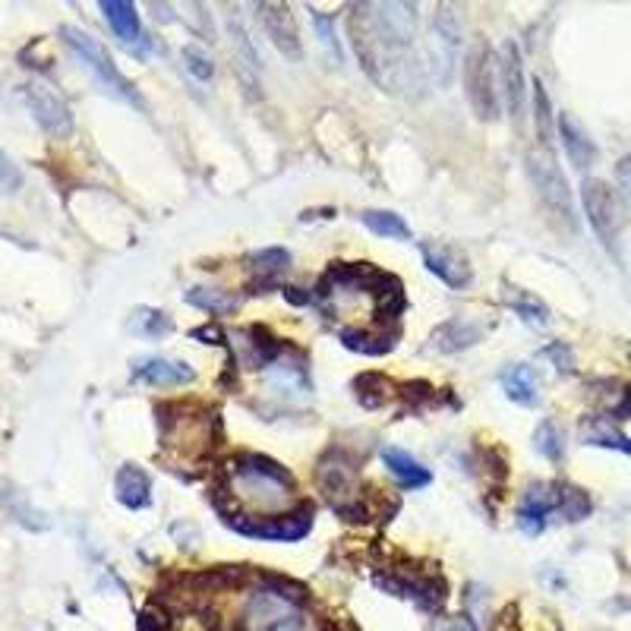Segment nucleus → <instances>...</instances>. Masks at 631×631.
Here are the masks:
<instances>
[{
	"label": "nucleus",
	"mask_w": 631,
	"mask_h": 631,
	"mask_svg": "<svg viewBox=\"0 0 631 631\" xmlns=\"http://www.w3.org/2000/svg\"><path fill=\"white\" fill-rule=\"evenodd\" d=\"M348 28L363 70L383 89L411 92L423 85L426 67L411 57L417 38L413 3H360L351 10Z\"/></svg>",
	"instance_id": "1"
},
{
	"label": "nucleus",
	"mask_w": 631,
	"mask_h": 631,
	"mask_svg": "<svg viewBox=\"0 0 631 631\" xmlns=\"http://www.w3.org/2000/svg\"><path fill=\"white\" fill-rule=\"evenodd\" d=\"M231 499L259 512L262 518H274L294 505V477L272 458L262 455H241L231 467Z\"/></svg>",
	"instance_id": "2"
},
{
	"label": "nucleus",
	"mask_w": 631,
	"mask_h": 631,
	"mask_svg": "<svg viewBox=\"0 0 631 631\" xmlns=\"http://www.w3.org/2000/svg\"><path fill=\"white\" fill-rule=\"evenodd\" d=\"M60 35H63V45H67V48L77 55V60L89 70V77L102 85L108 95L120 98V102H130V105H142V98H139V92L133 89V83L117 70V63L110 60V55L105 51V45H102L98 38H92L89 32L73 26H63L60 28Z\"/></svg>",
	"instance_id": "3"
},
{
	"label": "nucleus",
	"mask_w": 631,
	"mask_h": 631,
	"mask_svg": "<svg viewBox=\"0 0 631 631\" xmlns=\"http://www.w3.org/2000/svg\"><path fill=\"white\" fill-rule=\"evenodd\" d=\"M527 177H530L534 190L540 196V202L549 209V215L559 224H565L569 231H575L572 190H569V180H565L562 167L556 162V155L549 152V145H540V149L527 152Z\"/></svg>",
	"instance_id": "4"
},
{
	"label": "nucleus",
	"mask_w": 631,
	"mask_h": 631,
	"mask_svg": "<svg viewBox=\"0 0 631 631\" xmlns=\"http://www.w3.org/2000/svg\"><path fill=\"white\" fill-rule=\"evenodd\" d=\"M493 48L487 42H477L465 60V89L470 108L480 120L499 117V67Z\"/></svg>",
	"instance_id": "5"
},
{
	"label": "nucleus",
	"mask_w": 631,
	"mask_h": 631,
	"mask_svg": "<svg viewBox=\"0 0 631 631\" xmlns=\"http://www.w3.org/2000/svg\"><path fill=\"white\" fill-rule=\"evenodd\" d=\"M316 477H319L323 493L329 495L331 509H335L338 515L358 522L354 515H358V512L363 515V509H360L358 499V467H354V461H351L348 455H341V452H329V458L319 461Z\"/></svg>",
	"instance_id": "6"
},
{
	"label": "nucleus",
	"mask_w": 631,
	"mask_h": 631,
	"mask_svg": "<svg viewBox=\"0 0 631 631\" xmlns=\"http://www.w3.org/2000/svg\"><path fill=\"white\" fill-rule=\"evenodd\" d=\"M581 202H584V212H587V221H591L594 234L604 241V247H616L619 231H622V221H626L619 192L612 190L606 180L587 177V180L581 184Z\"/></svg>",
	"instance_id": "7"
},
{
	"label": "nucleus",
	"mask_w": 631,
	"mask_h": 631,
	"mask_svg": "<svg viewBox=\"0 0 631 631\" xmlns=\"http://www.w3.org/2000/svg\"><path fill=\"white\" fill-rule=\"evenodd\" d=\"M227 524L244 534V537H256V540H278V544H294L303 540L313 527V505H301L294 515H274V518H249V515H237L227 518Z\"/></svg>",
	"instance_id": "8"
},
{
	"label": "nucleus",
	"mask_w": 631,
	"mask_h": 631,
	"mask_svg": "<svg viewBox=\"0 0 631 631\" xmlns=\"http://www.w3.org/2000/svg\"><path fill=\"white\" fill-rule=\"evenodd\" d=\"M458 42H461V26L455 20V13L448 7H442L433 23V35H430V73L440 80L442 85L452 80L455 73V60H458Z\"/></svg>",
	"instance_id": "9"
},
{
	"label": "nucleus",
	"mask_w": 631,
	"mask_h": 631,
	"mask_svg": "<svg viewBox=\"0 0 631 631\" xmlns=\"http://www.w3.org/2000/svg\"><path fill=\"white\" fill-rule=\"evenodd\" d=\"M162 440L167 448H177L184 455H202L212 445V420L206 413H180L162 420Z\"/></svg>",
	"instance_id": "10"
},
{
	"label": "nucleus",
	"mask_w": 631,
	"mask_h": 631,
	"mask_svg": "<svg viewBox=\"0 0 631 631\" xmlns=\"http://www.w3.org/2000/svg\"><path fill=\"white\" fill-rule=\"evenodd\" d=\"M256 16L262 23V32L272 38V45L291 60H301L303 45L297 23H294V13L288 3H256Z\"/></svg>",
	"instance_id": "11"
},
{
	"label": "nucleus",
	"mask_w": 631,
	"mask_h": 631,
	"mask_svg": "<svg viewBox=\"0 0 631 631\" xmlns=\"http://www.w3.org/2000/svg\"><path fill=\"white\" fill-rule=\"evenodd\" d=\"M562 505V487L559 483H534L527 487L522 505H518V527L527 537H537L547 530V518Z\"/></svg>",
	"instance_id": "12"
},
{
	"label": "nucleus",
	"mask_w": 631,
	"mask_h": 631,
	"mask_svg": "<svg viewBox=\"0 0 631 631\" xmlns=\"http://www.w3.org/2000/svg\"><path fill=\"white\" fill-rule=\"evenodd\" d=\"M499 89H502V98H505V108L512 114L515 124H522L524 117V63H522V48L518 42H505L502 51H499Z\"/></svg>",
	"instance_id": "13"
},
{
	"label": "nucleus",
	"mask_w": 631,
	"mask_h": 631,
	"mask_svg": "<svg viewBox=\"0 0 631 631\" xmlns=\"http://www.w3.org/2000/svg\"><path fill=\"white\" fill-rule=\"evenodd\" d=\"M26 102H28V108H32V114L38 117V124H42L51 137H67V133L73 130L70 108L57 98L48 85H42V83L26 85Z\"/></svg>",
	"instance_id": "14"
},
{
	"label": "nucleus",
	"mask_w": 631,
	"mask_h": 631,
	"mask_svg": "<svg viewBox=\"0 0 631 631\" xmlns=\"http://www.w3.org/2000/svg\"><path fill=\"white\" fill-rule=\"evenodd\" d=\"M483 331L487 329L480 323L465 319V316L445 319L440 329L433 331V338H430V351H436V354H458V351L474 348L483 338Z\"/></svg>",
	"instance_id": "15"
},
{
	"label": "nucleus",
	"mask_w": 631,
	"mask_h": 631,
	"mask_svg": "<svg viewBox=\"0 0 631 631\" xmlns=\"http://www.w3.org/2000/svg\"><path fill=\"white\" fill-rule=\"evenodd\" d=\"M420 253H423L426 269L436 274L440 281H445L448 288H465L470 281V266H467V259L458 249L442 247V244H423Z\"/></svg>",
	"instance_id": "16"
},
{
	"label": "nucleus",
	"mask_w": 631,
	"mask_h": 631,
	"mask_svg": "<svg viewBox=\"0 0 631 631\" xmlns=\"http://www.w3.org/2000/svg\"><path fill=\"white\" fill-rule=\"evenodd\" d=\"M556 127H559V137H562V149H565L569 162H572L577 171H584V167H591L597 162V145H594V139L587 137V130L577 124L575 114L562 110L559 120H556Z\"/></svg>",
	"instance_id": "17"
},
{
	"label": "nucleus",
	"mask_w": 631,
	"mask_h": 631,
	"mask_svg": "<svg viewBox=\"0 0 631 631\" xmlns=\"http://www.w3.org/2000/svg\"><path fill=\"white\" fill-rule=\"evenodd\" d=\"M133 376L139 383L159 385V388H174V385H190L196 379L192 366L180 363V360L165 358H145L133 366Z\"/></svg>",
	"instance_id": "18"
},
{
	"label": "nucleus",
	"mask_w": 631,
	"mask_h": 631,
	"mask_svg": "<svg viewBox=\"0 0 631 631\" xmlns=\"http://www.w3.org/2000/svg\"><path fill=\"white\" fill-rule=\"evenodd\" d=\"M114 493H117L120 505L137 512V509H145L152 502V480H149V474L139 465H124L117 470Z\"/></svg>",
	"instance_id": "19"
},
{
	"label": "nucleus",
	"mask_w": 631,
	"mask_h": 631,
	"mask_svg": "<svg viewBox=\"0 0 631 631\" xmlns=\"http://www.w3.org/2000/svg\"><path fill=\"white\" fill-rule=\"evenodd\" d=\"M502 388H505V398L522 408H534L540 401V379L527 363H512L502 373Z\"/></svg>",
	"instance_id": "20"
},
{
	"label": "nucleus",
	"mask_w": 631,
	"mask_h": 631,
	"mask_svg": "<svg viewBox=\"0 0 631 631\" xmlns=\"http://www.w3.org/2000/svg\"><path fill=\"white\" fill-rule=\"evenodd\" d=\"M227 35H231V55H234V63H237V73L256 92L259 89V83H256V77H259V55H256V48L249 42L247 28L241 26L237 20H227Z\"/></svg>",
	"instance_id": "21"
},
{
	"label": "nucleus",
	"mask_w": 631,
	"mask_h": 631,
	"mask_svg": "<svg viewBox=\"0 0 631 631\" xmlns=\"http://www.w3.org/2000/svg\"><path fill=\"white\" fill-rule=\"evenodd\" d=\"M102 13L108 20V26L114 28V35L124 42V45H137L142 42V28H139V13L133 3L127 0H102Z\"/></svg>",
	"instance_id": "22"
},
{
	"label": "nucleus",
	"mask_w": 631,
	"mask_h": 631,
	"mask_svg": "<svg viewBox=\"0 0 631 631\" xmlns=\"http://www.w3.org/2000/svg\"><path fill=\"white\" fill-rule=\"evenodd\" d=\"M383 461L405 490H420V487H426L433 480V474L401 448H383Z\"/></svg>",
	"instance_id": "23"
},
{
	"label": "nucleus",
	"mask_w": 631,
	"mask_h": 631,
	"mask_svg": "<svg viewBox=\"0 0 631 631\" xmlns=\"http://www.w3.org/2000/svg\"><path fill=\"white\" fill-rule=\"evenodd\" d=\"M584 442L587 445H600V448H612V452H626L631 455V440L626 433H619L609 420L604 417H591L584 426Z\"/></svg>",
	"instance_id": "24"
},
{
	"label": "nucleus",
	"mask_w": 631,
	"mask_h": 631,
	"mask_svg": "<svg viewBox=\"0 0 631 631\" xmlns=\"http://www.w3.org/2000/svg\"><path fill=\"white\" fill-rule=\"evenodd\" d=\"M360 221L373 231V234H379V237H388V241H411V227H408V221L401 219V215H395V212H379V209H366Z\"/></svg>",
	"instance_id": "25"
},
{
	"label": "nucleus",
	"mask_w": 631,
	"mask_h": 631,
	"mask_svg": "<svg viewBox=\"0 0 631 631\" xmlns=\"http://www.w3.org/2000/svg\"><path fill=\"white\" fill-rule=\"evenodd\" d=\"M187 303L192 306H199V309H206V313H231V309H237L241 306V297H234L231 291H221V288H192L187 291Z\"/></svg>",
	"instance_id": "26"
},
{
	"label": "nucleus",
	"mask_w": 631,
	"mask_h": 631,
	"mask_svg": "<svg viewBox=\"0 0 631 631\" xmlns=\"http://www.w3.org/2000/svg\"><path fill=\"white\" fill-rule=\"evenodd\" d=\"M534 448L547 458V461H559L565 455V436L559 430L556 420H544L537 430H534Z\"/></svg>",
	"instance_id": "27"
},
{
	"label": "nucleus",
	"mask_w": 631,
	"mask_h": 631,
	"mask_svg": "<svg viewBox=\"0 0 631 631\" xmlns=\"http://www.w3.org/2000/svg\"><path fill=\"white\" fill-rule=\"evenodd\" d=\"M174 329V323H171V316L162 313V309H137V316H133V331L142 335V338H165Z\"/></svg>",
	"instance_id": "28"
},
{
	"label": "nucleus",
	"mask_w": 631,
	"mask_h": 631,
	"mask_svg": "<svg viewBox=\"0 0 631 631\" xmlns=\"http://www.w3.org/2000/svg\"><path fill=\"white\" fill-rule=\"evenodd\" d=\"M288 262H291V253L281 247L259 249L256 256H249V269L259 274V278H274V274H281L288 269Z\"/></svg>",
	"instance_id": "29"
},
{
	"label": "nucleus",
	"mask_w": 631,
	"mask_h": 631,
	"mask_svg": "<svg viewBox=\"0 0 631 631\" xmlns=\"http://www.w3.org/2000/svg\"><path fill=\"white\" fill-rule=\"evenodd\" d=\"M559 512L565 515V522H584L591 515V495L584 493V490H577V487H565L562 483V505H559Z\"/></svg>",
	"instance_id": "30"
},
{
	"label": "nucleus",
	"mask_w": 631,
	"mask_h": 631,
	"mask_svg": "<svg viewBox=\"0 0 631 631\" xmlns=\"http://www.w3.org/2000/svg\"><path fill=\"white\" fill-rule=\"evenodd\" d=\"M184 63H187V70H190L199 83H206V80L215 77V63H212V57H209V51H202L199 45H187V48H184Z\"/></svg>",
	"instance_id": "31"
},
{
	"label": "nucleus",
	"mask_w": 631,
	"mask_h": 631,
	"mask_svg": "<svg viewBox=\"0 0 631 631\" xmlns=\"http://www.w3.org/2000/svg\"><path fill=\"white\" fill-rule=\"evenodd\" d=\"M512 309L522 316L527 326H537V329L549 326V309L540 301H534V297H515V301H512Z\"/></svg>",
	"instance_id": "32"
},
{
	"label": "nucleus",
	"mask_w": 631,
	"mask_h": 631,
	"mask_svg": "<svg viewBox=\"0 0 631 631\" xmlns=\"http://www.w3.org/2000/svg\"><path fill=\"white\" fill-rule=\"evenodd\" d=\"M313 23H316V32H319L323 48L329 51V57L335 63H341V45H338V35H335V20H331V16H323V13H313Z\"/></svg>",
	"instance_id": "33"
},
{
	"label": "nucleus",
	"mask_w": 631,
	"mask_h": 631,
	"mask_svg": "<svg viewBox=\"0 0 631 631\" xmlns=\"http://www.w3.org/2000/svg\"><path fill=\"white\" fill-rule=\"evenodd\" d=\"M534 120H537V133H540V145H549V98L544 85H534Z\"/></svg>",
	"instance_id": "34"
},
{
	"label": "nucleus",
	"mask_w": 631,
	"mask_h": 631,
	"mask_svg": "<svg viewBox=\"0 0 631 631\" xmlns=\"http://www.w3.org/2000/svg\"><path fill=\"white\" fill-rule=\"evenodd\" d=\"M20 187H23V174H20V167L13 165V159L0 149V196L16 192Z\"/></svg>",
	"instance_id": "35"
},
{
	"label": "nucleus",
	"mask_w": 631,
	"mask_h": 631,
	"mask_svg": "<svg viewBox=\"0 0 631 631\" xmlns=\"http://www.w3.org/2000/svg\"><path fill=\"white\" fill-rule=\"evenodd\" d=\"M544 354L556 360V370H559V373H572V370H575V358H572V348H565L562 341H559V344H549Z\"/></svg>",
	"instance_id": "36"
},
{
	"label": "nucleus",
	"mask_w": 631,
	"mask_h": 631,
	"mask_svg": "<svg viewBox=\"0 0 631 631\" xmlns=\"http://www.w3.org/2000/svg\"><path fill=\"white\" fill-rule=\"evenodd\" d=\"M616 187L631 202V152L616 162Z\"/></svg>",
	"instance_id": "37"
},
{
	"label": "nucleus",
	"mask_w": 631,
	"mask_h": 631,
	"mask_svg": "<svg viewBox=\"0 0 631 631\" xmlns=\"http://www.w3.org/2000/svg\"><path fill=\"white\" fill-rule=\"evenodd\" d=\"M440 631H477V626H474L467 616H452V619H445V622H442Z\"/></svg>",
	"instance_id": "38"
},
{
	"label": "nucleus",
	"mask_w": 631,
	"mask_h": 631,
	"mask_svg": "<svg viewBox=\"0 0 631 631\" xmlns=\"http://www.w3.org/2000/svg\"><path fill=\"white\" fill-rule=\"evenodd\" d=\"M319 631H338V629H331V626H326V622H323V626H319Z\"/></svg>",
	"instance_id": "39"
}]
</instances>
